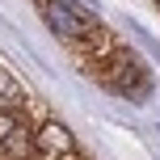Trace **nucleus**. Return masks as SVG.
<instances>
[{
    "mask_svg": "<svg viewBox=\"0 0 160 160\" xmlns=\"http://www.w3.org/2000/svg\"><path fill=\"white\" fill-rule=\"evenodd\" d=\"M42 21H47L59 38H68V42H80V38H88V34L97 30L93 17H84L80 8L68 4V0H42Z\"/></svg>",
    "mask_w": 160,
    "mask_h": 160,
    "instance_id": "nucleus-1",
    "label": "nucleus"
},
{
    "mask_svg": "<svg viewBox=\"0 0 160 160\" xmlns=\"http://www.w3.org/2000/svg\"><path fill=\"white\" fill-rule=\"evenodd\" d=\"M34 143H38V156H42V160H72V156H76V139H72V131H68L63 122H47V127H38Z\"/></svg>",
    "mask_w": 160,
    "mask_h": 160,
    "instance_id": "nucleus-2",
    "label": "nucleus"
},
{
    "mask_svg": "<svg viewBox=\"0 0 160 160\" xmlns=\"http://www.w3.org/2000/svg\"><path fill=\"white\" fill-rule=\"evenodd\" d=\"M17 105H25V84L8 68H0V110H17Z\"/></svg>",
    "mask_w": 160,
    "mask_h": 160,
    "instance_id": "nucleus-3",
    "label": "nucleus"
},
{
    "mask_svg": "<svg viewBox=\"0 0 160 160\" xmlns=\"http://www.w3.org/2000/svg\"><path fill=\"white\" fill-rule=\"evenodd\" d=\"M17 127H21V122H17V114H13V110H0V143H4Z\"/></svg>",
    "mask_w": 160,
    "mask_h": 160,
    "instance_id": "nucleus-4",
    "label": "nucleus"
}]
</instances>
